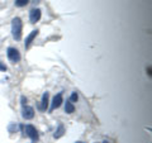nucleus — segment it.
I'll list each match as a JSON object with an SVG mask.
<instances>
[{
    "instance_id": "f257e3e1",
    "label": "nucleus",
    "mask_w": 152,
    "mask_h": 143,
    "mask_svg": "<svg viewBox=\"0 0 152 143\" xmlns=\"http://www.w3.org/2000/svg\"><path fill=\"white\" fill-rule=\"evenodd\" d=\"M22 28H23L22 20L19 18H14L12 20V34L15 41H19L22 38Z\"/></svg>"
},
{
    "instance_id": "f03ea898",
    "label": "nucleus",
    "mask_w": 152,
    "mask_h": 143,
    "mask_svg": "<svg viewBox=\"0 0 152 143\" xmlns=\"http://www.w3.org/2000/svg\"><path fill=\"white\" fill-rule=\"evenodd\" d=\"M7 55H8L9 61H10V62H13V63H17V62H19V61H20V53H19L18 50L13 48V47H9Z\"/></svg>"
},
{
    "instance_id": "7ed1b4c3",
    "label": "nucleus",
    "mask_w": 152,
    "mask_h": 143,
    "mask_svg": "<svg viewBox=\"0 0 152 143\" xmlns=\"http://www.w3.org/2000/svg\"><path fill=\"white\" fill-rule=\"evenodd\" d=\"M24 132H26V134L29 137L32 141H34V142H36V141L38 139V133H37L36 128L33 127V125H26Z\"/></svg>"
},
{
    "instance_id": "20e7f679",
    "label": "nucleus",
    "mask_w": 152,
    "mask_h": 143,
    "mask_svg": "<svg viewBox=\"0 0 152 143\" xmlns=\"http://www.w3.org/2000/svg\"><path fill=\"white\" fill-rule=\"evenodd\" d=\"M41 10L39 9H32L31 13H29V20L31 23H37L38 20L41 19Z\"/></svg>"
},
{
    "instance_id": "39448f33",
    "label": "nucleus",
    "mask_w": 152,
    "mask_h": 143,
    "mask_svg": "<svg viewBox=\"0 0 152 143\" xmlns=\"http://www.w3.org/2000/svg\"><path fill=\"white\" fill-rule=\"evenodd\" d=\"M64 103V99H62V94H57L56 96L53 98V101H52V107H51V110L53 109H57L61 107V104Z\"/></svg>"
},
{
    "instance_id": "423d86ee",
    "label": "nucleus",
    "mask_w": 152,
    "mask_h": 143,
    "mask_svg": "<svg viewBox=\"0 0 152 143\" xmlns=\"http://www.w3.org/2000/svg\"><path fill=\"white\" fill-rule=\"evenodd\" d=\"M22 115L24 119H33V117H34V109H33L32 107H24L23 108Z\"/></svg>"
},
{
    "instance_id": "0eeeda50",
    "label": "nucleus",
    "mask_w": 152,
    "mask_h": 143,
    "mask_svg": "<svg viewBox=\"0 0 152 143\" xmlns=\"http://www.w3.org/2000/svg\"><path fill=\"white\" fill-rule=\"evenodd\" d=\"M37 34H38V31H33L31 34L26 38V45H24V46H26V48H28V47L31 46V43L33 42V39H34V38L37 37Z\"/></svg>"
},
{
    "instance_id": "6e6552de",
    "label": "nucleus",
    "mask_w": 152,
    "mask_h": 143,
    "mask_svg": "<svg viewBox=\"0 0 152 143\" xmlns=\"http://www.w3.org/2000/svg\"><path fill=\"white\" fill-rule=\"evenodd\" d=\"M65 112L67 113V114H71V113L75 112V107H74V104L71 103V101L66 103V105H65Z\"/></svg>"
},
{
    "instance_id": "1a4fd4ad",
    "label": "nucleus",
    "mask_w": 152,
    "mask_h": 143,
    "mask_svg": "<svg viewBox=\"0 0 152 143\" xmlns=\"http://www.w3.org/2000/svg\"><path fill=\"white\" fill-rule=\"evenodd\" d=\"M47 105H48V93H46L42 98V109H47Z\"/></svg>"
},
{
    "instance_id": "9d476101",
    "label": "nucleus",
    "mask_w": 152,
    "mask_h": 143,
    "mask_svg": "<svg viewBox=\"0 0 152 143\" xmlns=\"http://www.w3.org/2000/svg\"><path fill=\"white\" fill-rule=\"evenodd\" d=\"M64 132H65L64 125H62V124H60V125H58V129H57L56 133H55V138H60L61 136L64 134Z\"/></svg>"
},
{
    "instance_id": "9b49d317",
    "label": "nucleus",
    "mask_w": 152,
    "mask_h": 143,
    "mask_svg": "<svg viewBox=\"0 0 152 143\" xmlns=\"http://www.w3.org/2000/svg\"><path fill=\"white\" fill-rule=\"evenodd\" d=\"M28 1H29V0H15V5L19 7V8L26 7L27 4H28Z\"/></svg>"
},
{
    "instance_id": "f8f14e48",
    "label": "nucleus",
    "mask_w": 152,
    "mask_h": 143,
    "mask_svg": "<svg viewBox=\"0 0 152 143\" xmlns=\"http://www.w3.org/2000/svg\"><path fill=\"white\" fill-rule=\"evenodd\" d=\"M77 99H79V95L76 94V93H72V95H71V99H70V101L72 103V101H77Z\"/></svg>"
},
{
    "instance_id": "ddd939ff",
    "label": "nucleus",
    "mask_w": 152,
    "mask_h": 143,
    "mask_svg": "<svg viewBox=\"0 0 152 143\" xmlns=\"http://www.w3.org/2000/svg\"><path fill=\"white\" fill-rule=\"evenodd\" d=\"M0 71H7V66L0 62Z\"/></svg>"
},
{
    "instance_id": "4468645a",
    "label": "nucleus",
    "mask_w": 152,
    "mask_h": 143,
    "mask_svg": "<svg viewBox=\"0 0 152 143\" xmlns=\"http://www.w3.org/2000/svg\"><path fill=\"white\" fill-rule=\"evenodd\" d=\"M76 143H84V142H76Z\"/></svg>"
},
{
    "instance_id": "2eb2a0df",
    "label": "nucleus",
    "mask_w": 152,
    "mask_h": 143,
    "mask_svg": "<svg viewBox=\"0 0 152 143\" xmlns=\"http://www.w3.org/2000/svg\"><path fill=\"white\" fill-rule=\"evenodd\" d=\"M103 143H108V142H103Z\"/></svg>"
}]
</instances>
